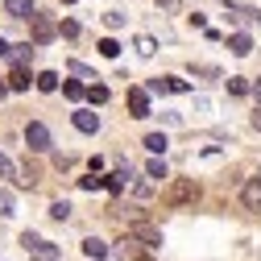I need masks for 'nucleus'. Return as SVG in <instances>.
<instances>
[{
	"label": "nucleus",
	"mask_w": 261,
	"mask_h": 261,
	"mask_svg": "<svg viewBox=\"0 0 261 261\" xmlns=\"http://www.w3.org/2000/svg\"><path fill=\"white\" fill-rule=\"evenodd\" d=\"M195 199H199V182H195V178H174L166 187V195H162L166 207H182V203H195Z\"/></svg>",
	"instance_id": "f257e3e1"
},
{
	"label": "nucleus",
	"mask_w": 261,
	"mask_h": 261,
	"mask_svg": "<svg viewBox=\"0 0 261 261\" xmlns=\"http://www.w3.org/2000/svg\"><path fill=\"white\" fill-rule=\"evenodd\" d=\"M21 249L34 253V261H62V253H58L50 241H42L38 232H21Z\"/></svg>",
	"instance_id": "f03ea898"
},
{
	"label": "nucleus",
	"mask_w": 261,
	"mask_h": 261,
	"mask_svg": "<svg viewBox=\"0 0 261 261\" xmlns=\"http://www.w3.org/2000/svg\"><path fill=\"white\" fill-rule=\"evenodd\" d=\"M29 34H34V42L38 46H46V42H54V34H58V25H54V17H46V13H29Z\"/></svg>",
	"instance_id": "7ed1b4c3"
},
{
	"label": "nucleus",
	"mask_w": 261,
	"mask_h": 261,
	"mask_svg": "<svg viewBox=\"0 0 261 261\" xmlns=\"http://www.w3.org/2000/svg\"><path fill=\"white\" fill-rule=\"evenodd\" d=\"M25 149H29V153H46V149H50V128H46L42 120L25 124Z\"/></svg>",
	"instance_id": "20e7f679"
},
{
	"label": "nucleus",
	"mask_w": 261,
	"mask_h": 261,
	"mask_svg": "<svg viewBox=\"0 0 261 261\" xmlns=\"http://www.w3.org/2000/svg\"><path fill=\"white\" fill-rule=\"evenodd\" d=\"M128 237H133V241H145V245L153 249V245H162V228H153V224H145V220H133V224H128Z\"/></svg>",
	"instance_id": "39448f33"
},
{
	"label": "nucleus",
	"mask_w": 261,
	"mask_h": 261,
	"mask_svg": "<svg viewBox=\"0 0 261 261\" xmlns=\"http://www.w3.org/2000/svg\"><path fill=\"white\" fill-rule=\"evenodd\" d=\"M124 100H128V116H149V91L145 87H128V95H124Z\"/></svg>",
	"instance_id": "423d86ee"
},
{
	"label": "nucleus",
	"mask_w": 261,
	"mask_h": 261,
	"mask_svg": "<svg viewBox=\"0 0 261 261\" xmlns=\"http://www.w3.org/2000/svg\"><path fill=\"white\" fill-rule=\"evenodd\" d=\"M241 203H245L249 212H261V182H257V178H249V182L241 187Z\"/></svg>",
	"instance_id": "0eeeda50"
},
{
	"label": "nucleus",
	"mask_w": 261,
	"mask_h": 261,
	"mask_svg": "<svg viewBox=\"0 0 261 261\" xmlns=\"http://www.w3.org/2000/svg\"><path fill=\"white\" fill-rule=\"evenodd\" d=\"M71 120H75V128H79V133H95V128H100V116H95V112H87V108H79Z\"/></svg>",
	"instance_id": "6e6552de"
},
{
	"label": "nucleus",
	"mask_w": 261,
	"mask_h": 261,
	"mask_svg": "<svg viewBox=\"0 0 261 261\" xmlns=\"http://www.w3.org/2000/svg\"><path fill=\"white\" fill-rule=\"evenodd\" d=\"M13 67H29V58H34V46H9V54H5Z\"/></svg>",
	"instance_id": "1a4fd4ad"
},
{
	"label": "nucleus",
	"mask_w": 261,
	"mask_h": 261,
	"mask_svg": "<svg viewBox=\"0 0 261 261\" xmlns=\"http://www.w3.org/2000/svg\"><path fill=\"white\" fill-rule=\"evenodd\" d=\"M228 50H232L237 58H245V54L253 50V38H249V34H232V38H228Z\"/></svg>",
	"instance_id": "9d476101"
},
{
	"label": "nucleus",
	"mask_w": 261,
	"mask_h": 261,
	"mask_svg": "<svg viewBox=\"0 0 261 261\" xmlns=\"http://www.w3.org/2000/svg\"><path fill=\"white\" fill-rule=\"evenodd\" d=\"M5 13L9 17H29L34 13V0H5Z\"/></svg>",
	"instance_id": "9b49d317"
},
{
	"label": "nucleus",
	"mask_w": 261,
	"mask_h": 261,
	"mask_svg": "<svg viewBox=\"0 0 261 261\" xmlns=\"http://www.w3.org/2000/svg\"><path fill=\"white\" fill-rule=\"evenodd\" d=\"M228 17H232L237 25H249L257 17V9H245V5H228Z\"/></svg>",
	"instance_id": "f8f14e48"
},
{
	"label": "nucleus",
	"mask_w": 261,
	"mask_h": 261,
	"mask_svg": "<svg viewBox=\"0 0 261 261\" xmlns=\"http://www.w3.org/2000/svg\"><path fill=\"white\" fill-rule=\"evenodd\" d=\"M9 87H13V91H25V87H29V67H13Z\"/></svg>",
	"instance_id": "ddd939ff"
},
{
	"label": "nucleus",
	"mask_w": 261,
	"mask_h": 261,
	"mask_svg": "<svg viewBox=\"0 0 261 261\" xmlns=\"http://www.w3.org/2000/svg\"><path fill=\"white\" fill-rule=\"evenodd\" d=\"M133 46H137V54H141V58H153V54H158V42H153L149 34H141V38H137Z\"/></svg>",
	"instance_id": "4468645a"
},
{
	"label": "nucleus",
	"mask_w": 261,
	"mask_h": 261,
	"mask_svg": "<svg viewBox=\"0 0 261 261\" xmlns=\"http://www.w3.org/2000/svg\"><path fill=\"white\" fill-rule=\"evenodd\" d=\"M166 145H170L166 133H149V137H145V149H149V153H166Z\"/></svg>",
	"instance_id": "2eb2a0df"
},
{
	"label": "nucleus",
	"mask_w": 261,
	"mask_h": 261,
	"mask_svg": "<svg viewBox=\"0 0 261 261\" xmlns=\"http://www.w3.org/2000/svg\"><path fill=\"white\" fill-rule=\"evenodd\" d=\"M83 253H87V257H104V253H108V245H104L100 237H87V241H83Z\"/></svg>",
	"instance_id": "dca6fc26"
},
{
	"label": "nucleus",
	"mask_w": 261,
	"mask_h": 261,
	"mask_svg": "<svg viewBox=\"0 0 261 261\" xmlns=\"http://www.w3.org/2000/svg\"><path fill=\"white\" fill-rule=\"evenodd\" d=\"M0 216H17V203H13V191H5V187H0Z\"/></svg>",
	"instance_id": "f3484780"
},
{
	"label": "nucleus",
	"mask_w": 261,
	"mask_h": 261,
	"mask_svg": "<svg viewBox=\"0 0 261 261\" xmlns=\"http://www.w3.org/2000/svg\"><path fill=\"white\" fill-rule=\"evenodd\" d=\"M34 83H38V91H58V75H54V71H42Z\"/></svg>",
	"instance_id": "a211bd4d"
},
{
	"label": "nucleus",
	"mask_w": 261,
	"mask_h": 261,
	"mask_svg": "<svg viewBox=\"0 0 261 261\" xmlns=\"http://www.w3.org/2000/svg\"><path fill=\"white\" fill-rule=\"evenodd\" d=\"M87 100H91V104H108V87H104V83H91V87H87Z\"/></svg>",
	"instance_id": "6ab92c4d"
},
{
	"label": "nucleus",
	"mask_w": 261,
	"mask_h": 261,
	"mask_svg": "<svg viewBox=\"0 0 261 261\" xmlns=\"http://www.w3.org/2000/svg\"><path fill=\"white\" fill-rule=\"evenodd\" d=\"M145 174H149V178H158V182H162V178H170V170H166V162H158V158H153L149 166H145Z\"/></svg>",
	"instance_id": "aec40b11"
},
{
	"label": "nucleus",
	"mask_w": 261,
	"mask_h": 261,
	"mask_svg": "<svg viewBox=\"0 0 261 261\" xmlns=\"http://www.w3.org/2000/svg\"><path fill=\"white\" fill-rule=\"evenodd\" d=\"M62 91H67V100H83V95H87V87H83V83H75V79L62 83Z\"/></svg>",
	"instance_id": "412c9836"
},
{
	"label": "nucleus",
	"mask_w": 261,
	"mask_h": 261,
	"mask_svg": "<svg viewBox=\"0 0 261 261\" xmlns=\"http://www.w3.org/2000/svg\"><path fill=\"white\" fill-rule=\"evenodd\" d=\"M100 54H104V58H116V54H120V42H116V38H100Z\"/></svg>",
	"instance_id": "4be33fe9"
},
{
	"label": "nucleus",
	"mask_w": 261,
	"mask_h": 261,
	"mask_svg": "<svg viewBox=\"0 0 261 261\" xmlns=\"http://www.w3.org/2000/svg\"><path fill=\"white\" fill-rule=\"evenodd\" d=\"M79 187L83 191H100V187H108V178H95V170H91L87 178H79Z\"/></svg>",
	"instance_id": "5701e85b"
},
{
	"label": "nucleus",
	"mask_w": 261,
	"mask_h": 261,
	"mask_svg": "<svg viewBox=\"0 0 261 261\" xmlns=\"http://www.w3.org/2000/svg\"><path fill=\"white\" fill-rule=\"evenodd\" d=\"M166 91L182 95V91H191V83H187V79H174V75H166Z\"/></svg>",
	"instance_id": "b1692460"
},
{
	"label": "nucleus",
	"mask_w": 261,
	"mask_h": 261,
	"mask_svg": "<svg viewBox=\"0 0 261 261\" xmlns=\"http://www.w3.org/2000/svg\"><path fill=\"white\" fill-rule=\"evenodd\" d=\"M50 216H54V220H67V216H71V203H67V199H58V203H50Z\"/></svg>",
	"instance_id": "393cba45"
},
{
	"label": "nucleus",
	"mask_w": 261,
	"mask_h": 261,
	"mask_svg": "<svg viewBox=\"0 0 261 261\" xmlns=\"http://www.w3.org/2000/svg\"><path fill=\"white\" fill-rule=\"evenodd\" d=\"M228 91H232V95H249V83L241 75H232V79H228Z\"/></svg>",
	"instance_id": "a878e982"
},
{
	"label": "nucleus",
	"mask_w": 261,
	"mask_h": 261,
	"mask_svg": "<svg viewBox=\"0 0 261 261\" xmlns=\"http://www.w3.org/2000/svg\"><path fill=\"white\" fill-rule=\"evenodd\" d=\"M0 178H13V182H17V166H13L5 153H0Z\"/></svg>",
	"instance_id": "bb28decb"
},
{
	"label": "nucleus",
	"mask_w": 261,
	"mask_h": 261,
	"mask_svg": "<svg viewBox=\"0 0 261 261\" xmlns=\"http://www.w3.org/2000/svg\"><path fill=\"white\" fill-rule=\"evenodd\" d=\"M104 25H108V29H120V25H124V13H108Z\"/></svg>",
	"instance_id": "cd10ccee"
},
{
	"label": "nucleus",
	"mask_w": 261,
	"mask_h": 261,
	"mask_svg": "<svg viewBox=\"0 0 261 261\" xmlns=\"http://www.w3.org/2000/svg\"><path fill=\"white\" fill-rule=\"evenodd\" d=\"M62 34H67V38H79V21H62Z\"/></svg>",
	"instance_id": "c85d7f7f"
},
{
	"label": "nucleus",
	"mask_w": 261,
	"mask_h": 261,
	"mask_svg": "<svg viewBox=\"0 0 261 261\" xmlns=\"http://www.w3.org/2000/svg\"><path fill=\"white\" fill-rule=\"evenodd\" d=\"M71 71H75V75H79V79H95V75H91V71H87V67H83V62H71Z\"/></svg>",
	"instance_id": "c756f323"
},
{
	"label": "nucleus",
	"mask_w": 261,
	"mask_h": 261,
	"mask_svg": "<svg viewBox=\"0 0 261 261\" xmlns=\"http://www.w3.org/2000/svg\"><path fill=\"white\" fill-rule=\"evenodd\" d=\"M158 5H162V9H178V0H158Z\"/></svg>",
	"instance_id": "7c9ffc66"
},
{
	"label": "nucleus",
	"mask_w": 261,
	"mask_h": 261,
	"mask_svg": "<svg viewBox=\"0 0 261 261\" xmlns=\"http://www.w3.org/2000/svg\"><path fill=\"white\" fill-rule=\"evenodd\" d=\"M9 91H13V87H9L5 79H0V100H5V95H9Z\"/></svg>",
	"instance_id": "2f4dec72"
},
{
	"label": "nucleus",
	"mask_w": 261,
	"mask_h": 261,
	"mask_svg": "<svg viewBox=\"0 0 261 261\" xmlns=\"http://www.w3.org/2000/svg\"><path fill=\"white\" fill-rule=\"evenodd\" d=\"M253 128H261V108H257V112H253Z\"/></svg>",
	"instance_id": "473e14b6"
},
{
	"label": "nucleus",
	"mask_w": 261,
	"mask_h": 261,
	"mask_svg": "<svg viewBox=\"0 0 261 261\" xmlns=\"http://www.w3.org/2000/svg\"><path fill=\"white\" fill-rule=\"evenodd\" d=\"M0 54H9V42H5V38H0Z\"/></svg>",
	"instance_id": "72a5a7b5"
},
{
	"label": "nucleus",
	"mask_w": 261,
	"mask_h": 261,
	"mask_svg": "<svg viewBox=\"0 0 261 261\" xmlns=\"http://www.w3.org/2000/svg\"><path fill=\"white\" fill-rule=\"evenodd\" d=\"M133 261H153V257H145V253H137V257H133Z\"/></svg>",
	"instance_id": "f704fd0d"
},
{
	"label": "nucleus",
	"mask_w": 261,
	"mask_h": 261,
	"mask_svg": "<svg viewBox=\"0 0 261 261\" xmlns=\"http://www.w3.org/2000/svg\"><path fill=\"white\" fill-rule=\"evenodd\" d=\"M253 91H257V95H261V79H257V87H253Z\"/></svg>",
	"instance_id": "c9c22d12"
},
{
	"label": "nucleus",
	"mask_w": 261,
	"mask_h": 261,
	"mask_svg": "<svg viewBox=\"0 0 261 261\" xmlns=\"http://www.w3.org/2000/svg\"><path fill=\"white\" fill-rule=\"evenodd\" d=\"M91 261H104V257H91Z\"/></svg>",
	"instance_id": "e433bc0d"
},
{
	"label": "nucleus",
	"mask_w": 261,
	"mask_h": 261,
	"mask_svg": "<svg viewBox=\"0 0 261 261\" xmlns=\"http://www.w3.org/2000/svg\"><path fill=\"white\" fill-rule=\"evenodd\" d=\"M67 5H71V0H67Z\"/></svg>",
	"instance_id": "4c0bfd02"
}]
</instances>
